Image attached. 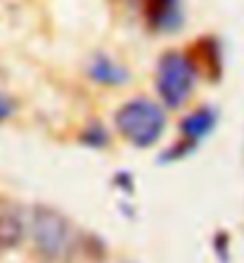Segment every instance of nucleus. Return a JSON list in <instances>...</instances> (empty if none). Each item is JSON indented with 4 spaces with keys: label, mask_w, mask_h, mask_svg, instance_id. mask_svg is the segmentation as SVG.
<instances>
[{
    "label": "nucleus",
    "mask_w": 244,
    "mask_h": 263,
    "mask_svg": "<svg viewBox=\"0 0 244 263\" xmlns=\"http://www.w3.org/2000/svg\"><path fill=\"white\" fill-rule=\"evenodd\" d=\"M88 76H90L98 86H107V88H116L123 86L130 79V71L123 67L121 62H116L114 57L98 52L92 55L90 64H88Z\"/></svg>",
    "instance_id": "6e6552de"
},
{
    "label": "nucleus",
    "mask_w": 244,
    "mask_h": 263,
    "mask_svg": "<svg viewBox=\"0 0 244 263\" xmlns=\"http://www.w3.org/2000/svg\"><path fill=\"white\" fill-rule=\"evenodd\" d=\"M197 73L180 50H166L157 62L154 71V88L159 102L166 109H180L195 92Z\"/></svg>",
    "instance_id": "7ed1b4c3"
},
{
    "label": "nucleus",
    "mask_w": 244,
    "mask_h": 263,
    "mask_svg": "<svg viewBox=\"0 0 244 263\" xmlns=\"http://www.w3.org/2000/svg\"><path fill=\"white\" fill-rule=\"evenodd\" d=\"M114 126L128 145L147 149V147L157 145L166 130L164 107L154 100L133 98L116 109Z\"/></svg>",
    "instance_id": "f03ea898"
},
{
    "label": "nucleus",
    "mask_w": 244,
    "mask_h": 263,
    "mask_svg": "<svg viewBox=\"0 0 244 263\" xmlns=\"http://www.w3.org/2000/svg\"><path fill=\"white\" fill-rule=\"evenodd\" d=\"M14 111H17V104H14V100L7 95V92L0 90V123L7 121V119L12 117Z\"/></svg>",
    "instance_id": "9d476101"
},
{
    "label": "nucleus",
    "mask_w": 244,
    "mask_h": 263,
    "mask_svg": "<svg viewBox=\"0 0 244 263\" xmlns=\"http://www.w3.org/2000/svg\"><path fill=\"white\" fill-rule=\"evenodd\" d=\"M185 57L195 69L197 79H207L209 83H218L226 71V55H223V43L214 33L195 38L185 50Z\"/></svg>",
    "instance_id": "20e7f679"
},
{
    "label": "nucleus",
    "mask_w": 244,
    "mask_h": 263,
    "mask_svg": "<svg viewBox=\"0 0 244 263\" xmlns=\"http://www.w3.org/2000/svg\"><path fill=\"white\" fill-rule=\"evenodd\" d=\"M79 142L86 147H92V149H102V147L109 145V133L100 121H92L79 133Z\"/></svg>",
    "instance_id": "1a4fd4ad"
},
{
    "label": "nucleus",
    "mask_w": 244,
    "mask_h": 263,
    "mask_svg": "<svg viewBox=\"0 0 244 263\" xmlns=\"http://www.w3.org/2000/svg\"><path fill=\"white\" fill-rule=\"evenodd\" d=\"M29 233L33 239V251L48 263L64 261L76 249V235L69 218L45 204L31 209Z\"/></svg>",
    "instance_id": "f257e3e1"
},
{
    "label": "nucleus",
    "mask_w": 244,
    "mask_h": 263,
    "mask_svg": "<svg viewBox=\"0 0 244 263\" xmlns=\"http://www.w3.org/2000/svg\"><path fill=\"white\" fill-rule=\"evenodd\" d=\"M140 12L152 33H176L185 24L183 0H140Z\"/></svg>",
    "instance_id": "39448f33"
},
{
    "label": "nucleus",
    "mask_w": 244,
    "mask_h": 263,
    "mask_svg": "<svg viewBox=\"0 0 244 263\" xmlns=\"http://www.w3.org/2000/svg\"><path fill=\"white\" fill-rule=\"evenodd\" d=\"M26 235V218L22 209L10 202H0V251L14 249Z\"/></svg>",
    "instance_id": "0eeeda50"
},
{
    "label": "nucleus",
    "mask_w": 244,
    "mask_h": 263,
    "mask_svg": "<svg viewBox=\"0 0 244 263\" xmlns=\"http://www.w3.org/2000/svg\"><path fill=\"white\" fill-rule=\"evenodd\" d=\"M216 123H218V111L211 107V104H201L197 109H192L190 114H185L180 119V138L178 140L185 142L187 147L197 149L201 140H207L209 135L216 130Z\"/></svg>",
    "instance_id": "423d86ee"
}]
</instances>
